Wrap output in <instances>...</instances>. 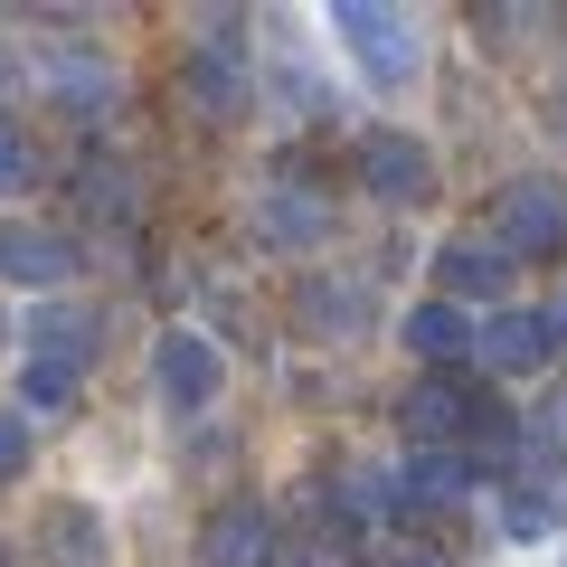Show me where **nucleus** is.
<instances>
[{"instance_id":"nucleus-1","label":"nucleus","mask_w":567,"mask_h":567,"mask_svg":"<svg viewBox=\"0 0 567 567\" xmlns=\"http://www.w3.org/2000/svg\"><path fill=\"white\" fill-rule=\"evenodd\" d=\"M0 275H10V284H66V275H76V246L48 237V227L0 218Z\"/></svg>"},{"instance_id":"nucleus-2","label":"nucleus","mask_w":567,"mask_h":567,"mask_svg":"<svg viewBox=\"0 0 567 567\" xmlns=\"http://www.w3.org/2000/svg\"><path fill=\"white\" fill-rule=\"evenodd\" d=\"M39 567H104V520L85 502H48L39 511Z\"/></svg>"},{"instance_id":"nucleus-3","label":"nucleus","mask_w":567,"mask_h":567,"mask_svg":"<svg viewBox=\"0 0 567 567\" xmlns=\"http://www.w3.org/2000/svg\"><path fill=\"white\" fill-rule=\"evenodd\" d=\"M152 379H162V398H171V406H199L208 388H218V350H208L199 331H171V341L152 350Z\"/></svg>"},{"instance_id":"nucleus-4","label":"nucleus","mask_w":567,"mask_h":567,"mask_svg":"<svg viewBox=\"0 0 567 567\" xmlns=\"http://www.w3.org/2000/svg\"><path fill=\"white\" fill-rule=\"evenodd\" d=\"M85 350H95V322H85L76 303H48V312H29V360L85 369Z\"/></svg>"},{"instance_id":"nucleus-5","label":"nucleus","mask_w":567,"mask_h":567,"mask_svg":"<svg viewBox=\"0 0 567 567\" xmlns=\"http://www.w3.org/2000/svg\"><path fill=\"white\" fill-rule=\"evenodd\" d=\"M265 558V520L256 511H218V529H208V567H256Z\"/></svg>"},{"instance_id":"nucleus-6","label":"nucleus","mask_w":567,"mask_h":567,"mask_svg":"<svg viewBox=\"0 0 567 567\" xmlns=\"http://www.w3.org/2000/svg\"><path fill=\"white\" fill-rule=\"evenodd\" d=\"M48 181V152H39V133H20V123L0 114V199L10 189H39Z\"/></svg>"},{"instance_id":"nucleus-7","label":"nucleus","mask_w":567,"mask_h":567,"mask_svg":"<svg viewBox=\"0 0 567 567\" xmlns=\"http://www.w3.org/2000/svg\"><path fill=\"white\" fill-rule=\"evenodd\" d=\"M58 95L76 104V114H104V104H114V76H104L95 58H58Z\"/></svg>"},{"instance_id":"nucleus-8","label":"nucleus","mask_w":567,"mask_h":567,"mask_svg":"<svg viewBox=\"0 0 567 567\" xmlns=\"http://www.w3.org/2000/svg\"><path fill=\"white\" fill-rule=\"evenodd\" d=\"M76 208H85V218H123V208H133V199H123V171L114 162H85L76 171Z\"/></svg>"},{"instance_id":"nucleus-9","label":"nucleus","mask_w":567,"mask_h":567,"mask_svg":"<svg viewBox=\"0 0 567 567\" xmlns=\"http://www.w3.org/2000/svg\"><path fill=\"white\" fill-rule=\"evenodd\" d=\"M20 398H29V406H66V398H76V369H58V360H20Z\"/></svg>"},{"instance_id":"nucleus-10","label":"nucleus","mask_w":567,"mask_h":567,"mask_svg":"<svg viewBox=\"0 0 567 567\" xmlns=\"http://www.w3.org/2000/svg\"><path fill=\"white\" fill-rule=\"evenodd\" d=\"M369 171H379L388 189H425V171H416V152H406V142H379V152H369Z\"/></svg>"},{"instance_id":"nucleus-11","label":"nucleus","mask_w":567,"mask_h":567,"mask_svg":"<svg viewBox=\"0 0 567 567\" xmlns=\"http://www.w3.org/2000/svg\"><path fill=\"white\" fill-rule=\"evenodd\" d=\"M20 464H29V425L0 416V473H20Z\"/></svg>"},{"instance_id":"nucleus-12","label":"nucleus","mask_w":567,"mask_h":567,"mask_svg":"<svg viewBox=\"0 0 567 567\" xmlns=\"http://www.w3.org/2000/svg\"><path fill=\"white\" fill-rule=\"evenodd\" d=\"M416 341H425V350H454V341H464V322H454V312H425Z\"/></svg>"}]
</instances>
